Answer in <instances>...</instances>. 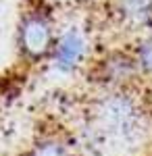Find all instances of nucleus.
<instances>
[{
  "instance_id": "3",
  "label": "nucleus",
  "mask_w": 152,
  "mask_h": 156,
  "mask_svg": "<svg viewBox=\"0 0 152 156\" xmlns=\"http://www.w3.org/2000/svg\"><path fill=\"white\" fill-rule=\"evenodd\" d=\"M140 62L148 71H152V40H148L140 48Z\"/></svg>"
},
{
  "instance_id": "4",
  "label": "nucleus",
  "mask_w": 152,
  "mask_h": 156,
  "mask_svg": "<svg viewBox=\"0 0 152 156\" xmlns=\"http://www.w3.org/2000/svg\"><path fill=\"white\" fill-rule=\"evenodd\" d=\"M35 156H65V154H63V150H60V148H54V146H46V148L38 150V154H35Z\"/></svg>"
},
{
  "instance_id": "1",
  "label": "nucleus",
  "mask_w": 152,
  "mask_h": 156,
  "mask_svg": "<svg viewBox=\"0 0 152 156\" xmlns=\"http://www.w3.org/2000/svg\"><path fill=\"white\" fill-rule=\"evenodd\" d=\"M23 36H25V46H27V50L40 52V50H44V46H46V42H48V29L42 21H31V23L25 27Z\"/></svg>"
},
{
  "instance_id": "2",
  "label": "nucleus",
  "mask_w": 152,
  "mask_h": 156,
  "mask_svg": "<svg viewBox=\"0 0 152 156\" xmlns=\"http://www.w3.org/2000/svg\"><path fill=\"white\" fill-rule=\"evenodd\" d=\"M79 54H81V42H79L75 36L63 37V42H60V46H59V54H56L59 65H63V67H71V65L77 60Z\"/></svg>"
}]
</instances>
